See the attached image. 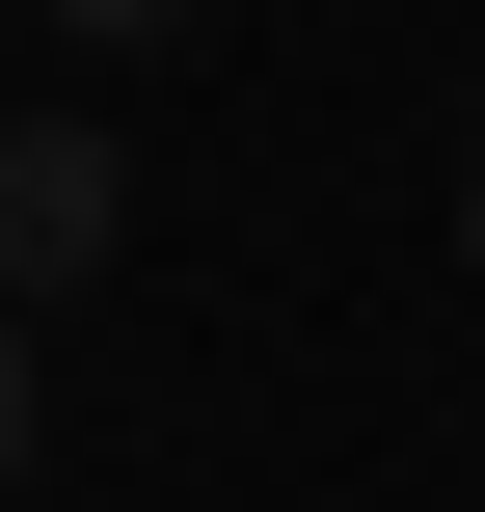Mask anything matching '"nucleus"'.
I'll list each match as a JSON object with an SVG mask.
<instances>
[{"instance_id": "nucleus-2", "label": "nucleus", "mask_w": 485, "mask_h": 512, "mask_svg": "<svg viewBox=\"0 0 485 512\" xmlns=\"http://www.w3.org/2000/svg\"><path fill=\"white\" fill-rule=\"evenodd\" d=\"M54 54H162V27H216V0H27Z\"/></svg>"}, {"instance_id": "nucleus-4", "label": "nucleus", "mask_w": 485, "mask_h": 512, "mask_svg": "<svg viewBox=\"0 0 485 512\" xmlns=\"http://www.w3.org/2000/svg\"><path fill=\"white\" fill-rule=\"evenodd\" d=\"M459 270H485V162H459Z\"/></svg>"}, {"instance_id": "nucleus-3", "label": "nucleus", "mask_w": 485, "mask_h": 512, "mask_svg": "<svg viewBox=\"0 0 485 512\" xmlns=\"http://www.w3.org/2000/svg\"><path fill=\"white\" fill-rule=\"evenodd\" d=\"M0 486H27V297H0Z\"/></svg>"}, {"instance_id": "nucleus-1", "label": "nucleus", "mask_w": 485, "mask_h": 512, "mask_svg": "<svg viewBox=\"0 0 485 512\" xmlns=\"http://www.w3.org/2000/svg\"><path fill=\"white\" fill-rule=\"evenodd\" d=\"M135 243V162H108V108H0V297H81Z\"/></svg>"}]
</instances>
